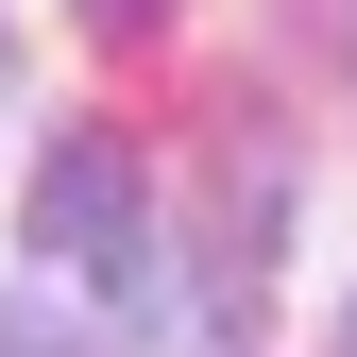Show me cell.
<instances>
[{"label": "cell", "mask_w": 357, "mask_h": 357, "mask_svg": "<svg viewBox=\"0 0 357 357\" xmlns=\"http://www.w3.org/2000/svg\"><path fill=\"white\" fill-rule=\"evenodd\" d=\"M340 340H357V324H340Z\"/></svg>", "instance_id": "277c9868"}, {"label": "cell", "mask_w": 357, "mask_h": 357, "mask_svg": "<svg viewBox=\"0 0 357 357\" xmlns=\"http://www.w3.org/2000/svg\"><path fill=\"white\" fill-rule=\"evenodd\" d=\"M0 357H85V340L52 324V289H0Z\"/></svg>", "instance_id": "7a4b0ae2"}, {"label": "cell", "mask_w": 357, "mask_h": 357, "mask_svg": "<svg viewBox=\"0 0 357 357\" xmlns=\"http://www.w3.org/2000/svg\"><path fill=\"white\" fill-rule=\"evenodd\" d=\"M85 17H102V34H137V17H153V0H85Z\"/></svg>", "instance_id": "3957f363"}, {"label": "cell", "mask_w": 357, "mask_h": 357, "mask_svg": "<svg viewBox=\"0 0 357 357\" xmlns=\"http://www.w3.org/2000/svg\"><path fill=\"white\" fill-rule=\"evenodd\" d=\"M34 255H52V273H102V289L153 273V238H137V153H119V137H52V170H34Z\"/></svg>", "instance_id": "6da1fadb"}]
</instances>
